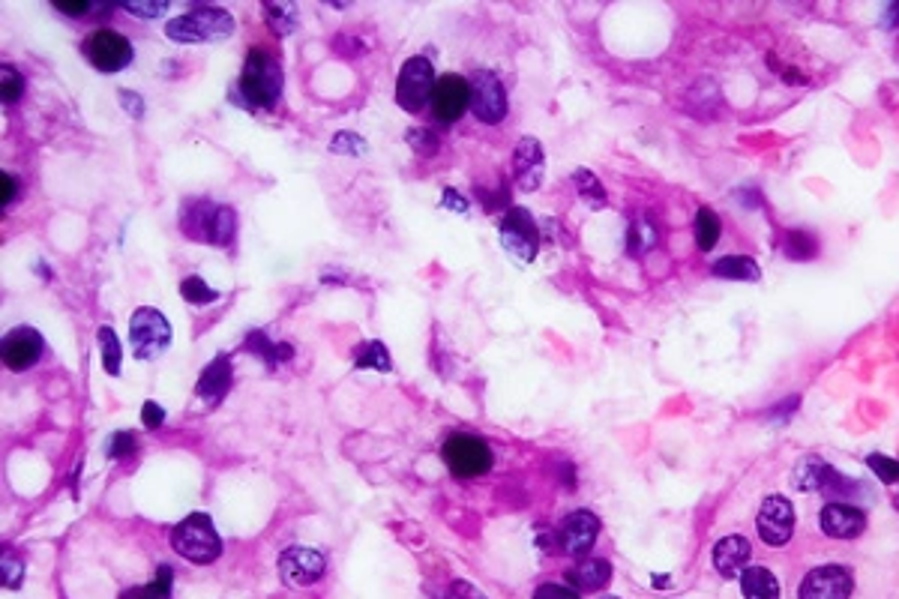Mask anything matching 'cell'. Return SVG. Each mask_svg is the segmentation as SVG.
Returning a JSON list of instances; mask_svg holds the SVG:
<instances>
[{
  "label": "cell",
  "instance_id": "1",
  "mask_svg": "<svg viewBox=\"0 0 899 599\" xmlns=\"http://www.w3.org/2000/svg\"><path fill=\"white\" fill-rule=\"evenodd\" d=\"M237 90L243 93L249 108H273L282 96V69L279 60L270 57L261 48H252L246 54Z\"/></svg>",
  "mask_w": 899,
  "mask_h": 599
},
{
  "label": "cell",
  "instance_id": "2",
  "mask_svg": "<svg viewBox=\"0 0 899 599\" xmlns=\"http://www.w3.org/2000/svg\"><path fill=\"white\" fill-rule=\"evenodd\" d=\"M231 30H234V18L219 6L192 9L165 24V33L174 42H219L231 36Z\"/></svg>",
  "mask_w": 899,
  "mask_h": 599
},
{
  "label": "cell",
  "instance_id": "3",
  "mask_svg": "<svg viewBox=\"0 0 899 599\" xmlns=\"http://www.w3.org/2000/svg\"><path fill=\"white\" fill-rule=\"evenodd\" d=\"M171 546L180 558L192 561V564H213L222 552L219 534L213 528V522L204 513H192L186 516L174 531H171Z\"/></svg>",
  "mask_w": 899,
  "mask_h": 599
},
{
  "label": "cell",
  "instance_id": "4",
  "mask_svg": "<svg viewBox=\"0 0 899 599\" xmlns=\"http://www.w3.org/2000/svg\"><path fill=\"white\" fill-rule=\"evenodd\" d=\"M183 231L213 246H228L234 237V213L210 201H189L183 210Z\"/></svg>",
  "mask_w": 899,
  "mask_h": 599
},
{
  "label": "cell",
  "instance_id": "5",
  "mask_svg": "<svg viewBox=\"0 0 899 599\" xmlns=\"http://www.w3.org/2000/svg\"><path fill=\"white\" fill-rule=\"evenodd\" d=\"M129 342H132V354L144 363L156 360L168 342H171V324L165 321L162 312L156 309H138L129 321Z\"/></svg>",
  "mask_w": 899,
  "mask_h": 599
},
{
  "label": "cell",
  "instance_id": "6",
  "mask_svg": "<svg viewBox=\"0 0 899 599\" xmlns=\"http://www.w3.org/2000/svg\"><path fill=\"white\" fill-rule=\"evenodd\" d=\"M435 69L426 57H408L402 63V72H399V81H396V102L405 108V111H420L426 102H432V93H435Z\"/></svg>",
  "mask_w": 899,
  "mask_h": 599
},
{
  "label": "cell",
  "instance_id": "7",
  "mask_svg": "<svg viewBox=\"0 0 899 599\" xmlns=\"http://www.w3.org/2000/svg\"><path fill=\"white\" fill-rule=\"evenodd\" d=\"M441 456H444L447 468L456 477H462V480L480 477V474H486L492 468V450L480 438H474V435H453L444 444Z\"/></svg>",
  "mask_w": 899,
  "mask_h": 599
},
{
  "label": "cell",
  "instance_id": "8",
  "mask_svg": "<svg viewBox=\"0 0 899 599\" xmlns=\"http://www.w3.org/2000/svg\"><path fill=\"white\" fill-rule=\"evenodd\" d=\"M501 240L513 258H519L522 264H531L540 249V228L525 207H513L507 213V219L501 222Z\"/></svg>",
  "mask_w": 899,
  "mask_h": 599
},
{
  "label": "cell",
  "instance_id": "9",
  "mask_svg": "<svg viewBox=\"0 0 899 599\" xmlns=\"http://www.w3.org/2000/svg\"><path fill=\"white\" fill-rule=\"evenodd\" d=\"M84 54L87 60L99 69V72H120L132 63V45L126 36L114 33V30H96L87 36L84 42Z\"/></svg>",
  "mask_w": 899,
  "mask_h": 599
},
{
  "label": "cell",
  "instance_id": "10",
  "mask_svg": "<svg viewBox=\"0 0 899 599\" xmlns=\"http://www.w3.org/2000/svg\"><path fill=\"white\" fill-rule=\"evenodd\" d=\"M468 87H471V102L468 105L477 114V120L501 123L504 114H507V96H504V87H501L498 75L489 72V69H480V72L471 75Z\"/></svg>",
  "mask_w": 899,
  "mask_h": 599
},
{
  "label": "cell",
  "instance_id": "11",
  "mask_svg": "<svg viewBox=\"0 0 899 599\" xmlns=\"http://www.w3.org/2000/svg\"><path fill=\"white\" fill-rule=\"evenodd\" d=\"M855 591L852 573L846 567L828 564L816 567L798 588V599H849Z\"/></svg>",
  "mask_w": 899,
  "mask_h": 599
},
{
  "label": "cell",
  "instance_id": "12",
  "mask_svg": "<svg viewBox=\"0 0 899 599\" xmlns=\"http://www.w3.org/2000/svg\"><path fill=\"white\" fill-rule=\"evenodd\" d=\"M600 534V519L588 510H576L564 519V525L558 528V549L564 555L582 558L594 549Z\"/></svg>",
  "mask_w": 899,
  "mask_h": 599
},
{
  "label": "cell",
  "instance_id": "13",
  "mask_svg": "<svg viewBox=\"0 0 899 599\" xmlns=\"http://www.w3.org/2000/svg\"><path fill=\"white\" fill-rule=\"evenodd\" d=\"M792 534H795V510H792V504L786 498H780V495L768 498L762 504V510H759V537L768 546L780 549V546H786L792 540Z\"/></svg>",
  "mask_w": 899,
  "mask_h": 599
},
{
  "label": "cell",
  "instance_id": "14",
  "mask_svg": "<svg viewBox=\"0 0 899 599\" xmlns=\"http://www.w3.org/2000/svg\"><path fill=\"white\" fill-rule=\"evenodd\" d=\"M471 102V87L465 78L459 75H444L438 84H435V93H432V114L435 120H441L444 126L456 123L465 108Z\"/></svg>",
  "mask_w": 899,
  "mask_h": 599
},
{
  "label": "cell",
  "instance_id": "15",
  "mask_svg": "<svg viewBox=\"0 0 899 599\" xmlns=\"http://www.w3.org/2000/svg\"><path fill=\"white\" fill-rule=\"evenodd\" d=\"M279 570H282V576H285V582H288V585H300V588H306V585H315V582L324 576L327 564H324L321 552H315V549H306V546H291V549H285V552H282V558H279Z\"/></svg>",
  "mask_w": 899,
  "mask_h": 599
},
{
  "label": "cell",
  "instance_id": "16",
  "mask_svg": "<svg viewBox=\"0 0 899 599\" xmlns=\"http://www.w3.org/2000/svg\"><path fill=\"white\" fill-rule=\"evenodd\" d=\"M0 354H3V363L6 369L12 372H24L30 369L39 354H42V336L33 330V327H15L3 336V345H0Z\"/></svg>",
  "mask_w": 899,
  "mask_h": 599
},
{
  "label": "cell",
  "instance_id": "17",
  "mask_svg": "<svg viewBox=\"0 0 899 599\" xmlns=\"http://www.w3.org/2000/svg\"><path fill=\"white\" fill-rule=\"evenodd\" d=\"M819 525H822V531H825L828 537H834V540H855V537L864 534L867 516H864V510H858V507H852V504L834 501V504H828V507L822 510Z\"/></svg>",
  "mask_w": 899,
  "mask_h": 599
},
{
  "label": "cell",
  "instance_id": "18",
  "mask_svg": "<svg viewBox=\"0 0 899 599\" xmlns=\"http://www.w3.org/2000/svg\"><path fill=\"white\" fill-rule=\"evenodd\" d=\"M513 177L516 186L534 192L543 180V147L537 138H522L513 150Z\"/></svg>",
  "mask_w": 899,
  "mask_h": 599
},
{
  "label": "cell",
  "instance_id": "19",
  "mask_svg": "<svg viewBox=\"0 0 899 599\" xmlns=\"http://www.w3.org/2000/svg\"><path fill=\"white\" fill-rule=\"evenodd\" d=\"M228 387H231V360H228L225 354H219V357L201 372L195 393H198V399H204V405L213 408V405H219V402L225 399Z\"/></svg>",
  "mask_w": 899,
  "mask_h": 599
},
{
  "label": "cell",
  "instance_id": "20",
  "mask_svg": "<svg viewBox=\"0 0 899 599\" xmlns=\"http://www.w3.org/2000/svg\"><path fill=\"white\" fill-rule=\"evenodd\" d=\"M750 543L744 537H726L714 546V567L723 579H738L750 564Z\"/></svg>",
  "mask_w": 899,
  "mask_h": 599
},
{
  "label": "cell",
  "instance_id": "21",
  "mask_svg": "<svg viewBox=\"0 0 899 599\" xmlns=\"http://www.w3.org/2000/svg\"><path fill=\"white\" fill-rule=\"evenodd\" d=\"M567 576H570V582H573L579 591L594 594V591H600V588L609 585V579H612V564L603 561V558H588V561H582L579 567H573Z\"/></svg>",
  "mask_w": 899,
  "mask_h": 599
},
{
  "label": "cell",
  "instance_id": "22",
  "mask_svg": "<svg viewBox=\"0 0 899 599\" xmlns=\"http://www.w3.org/2000/svg\"><path fill=\"white\" fill-rule=\"evenodd\" d=\"M831 477H834L831 465H825L819 456H807L795 468V489H801V492H819V489H828Z\"/></svg>",
  "mask_w": 899,
  "mask_h": 599
},
{
  "label": "cell",
  "instance_id": "23",
  "mask_svg": "<svg viewBox=\"0 0 899 599\" xmlns=\"http://www.w3.org/2000/svg\"><path fill=\"white\" fill-rule=\"evenodd\" d=\"M744 599H780V582L768 567H747L741 573Z\"/></svg>",
  "mask_w": 899,
  "mask_h": 599
},
{
  "label": "cell",
  "instance_id": "24",
  "mask_svg": "<svg viewBox=\"0 0 899 599\" xmlns=\"http://www.w3.org/2000/svg\"><path fill=\"white\" fill-rule=\"evenodd\" d=\"M243 348L246 351H252L255 357H261L270 369H276L279 363H288L291 357H294V351H291V345H273L261 330H252L249 336H246V342H243Z\"/></svg>",
  "mask_w": 899,
  "mask_h": 599
},
{
  "label": "cell",
  "instance_id": "25",
  "mask_svg": "<svg viewBox=\"0 0 899 599\" xmlns=\"http://www.w3.org/2000/svg\"><path fill=\"white\" fill-rule=\"evenodd\" d=\"M714 276L720 279H741V282H756L759 279V267L753 258L747 255H732V258H720L714 264Z\"/></svg>",
  "mask_w": 899,
  "mask_h": 599
},
{
  "label": "cell",
  "instance_id": "26",
  "mask_svg": "<svg viewBox=\"0 0 899 599\" xmlns=\"http://www.w3.org/2000/svg\"><path fill=\"white\" fill-rule=\"evenodd\" d=\"M264 18L276 36H288L297 24V6L294 3H264Z\"/></svg>",
  "mask_w": 899,
  "mask_h": 599
},
{
  "label": "cell",
  "instance_id": "27",
  "mask_svg": "<svg viewBox=\"0 0 899 599\" xmlns=\"http://www.w3.org/2000/svg\"><path fill=\"white\" fill-rule=\"evenodd\" d=\"M171 597V567H159L156 579L150 585H141V588H132L126 594H120V599H168Z\"/></svg>",
  "mask_w": 899,
  "mask_h": 599
},
{
  "label": "cell",
  "instance_id": "28",
  "mask_svg": "<svg viewBox=\"0 0 899 599\" xmlns=\"http://www.w3.org/2000/svg\"><path fill=\"white\" fill-rule=\"evenodd\" d=\"M717 240H720V216L714 210L702 207L696 216V243H699V249L708 252L717 246Z\"/></svg>",
  "mask_w": 899,
  "mask_h": 599
},
{
  "label": "cell",
  "instance_id": "29",
  "mask_svg": "<svg viewBox=\"0 0 899 599\" xmlns=\"http://www.w3.org/2000/svg\"><path fill=\"white\" fill-rule=\"evenodd\" d=\"M354 363L360 369H378V372H390V354L381 342H363L354 351Z\"/></svg>",
  "mask_w": 899,
  "mask_h": 599
},
{
  "label": "cell",
  "instance_id": "30",
  "mask_svg": "<svg viewBox=\"0 0 899 599\" xmlns=\"http://www.w3.org/2000/svg\"><path fill=\"white\" fill-rule=\"evenodd\" d=\"M657 225L651 222V216H639L636 222H633V228H630V252L633 255H642V252H648L654 243H657Z\"/></svg>",
  "mask_w": 899,
  "mask_h": 599
},
{
  "label": "cell",
  "instance_id": "31",
  "mask_svg": "<svg viewBox=\"0 0 899 599\" xmlns=\"http://www.w3.org/2000/svg\"><path fill=\"white\" fill-rule=\"evenodd\" d=\"M99 348H102V366L108 375H120V342L111 327H99Z\"/></svg>",
  "mask_w": 899,
  "mask_h": 599
},
{
  "label": "cell",
  "instance_id": "32",
  "mask_svg": "<svg viewBox=\"0 0 899 599\" xmlns=\"http://www.w3.org/2000/svg\"><path fill=\"white\" fill-rule=\"evenodd\" d=\"M573 183H576V189H579L582 201H588L591 207H603V204H606V192H603L600 180H597L591 171H585V168H582V171H576Z\"/></svg>",
  "mask_w": 899,
  "mask_h": 599
},
{
  "label": "cell",
  "instance_id": "33",
  "mask_svg": "<svg viewBox=\"0 0 899 599\" xmlns=\"http://www.w3.org/2000/svg\"><path fill=\"white\" fill-rule=\"evenodd\" d=\"M783 249H786L789 258L804 261V258H813V255H816V240H813L810 234H804V231H789L786 240H783Z\"/></svg>",
  "mask_w": 899,
  "mask_h": 599
},
{
  "label": "cell",
  "instance_id": "34",
  "mask_svg": "<svg viewBox=\"0 0 899 599\" xmlns=\"http://www.w3.org/2000/svg\"><path fill=\"white\" fill-rule=\"evenodd\" d=\"M180 294H183V300H189V303H195V306L213 303V300L219 297V294H216L204 279H198V276L183 279V282H180Z\"/></svg>",
  "mask_w": 899,
  "mask_h": 599
},
{
  "label": "cell",
  "instance_id": "35",
  "mask_svg": "<svg viewBox=\"0 0 899 599\" xmlns=\"http://www.w3.org/2000/svg\"><path fill=\"white\" fill-rule=\"evenodd\" d=\"M408 144L420 156H435L438 153V135L432 129H411L408 132Z\"/></svg>",
  "mask_w": 899,
  "mask_h": 599
},
{
  "label": "cell",
  "instance_id": "36",
  "mask_svg": "<svg viewBox=\"0 0 899 599\" xmlns=\"http://www.w3.org/2000/svg\"><path fill=\"white\" fill-rule=\"evenodd\" d=\"M0 84H3V102H15L21 96V90H24V81H21L18 69L9 66V63L0 69Z\"/></svg>",
  "mask_w": 899,
  "mask_h": 599
},
{
  "label": "cell",
  "instance_id": "37",
  "mask_svg": "<svg viewBox=\"0 0 899 599\" xmlns=\"http://www.w3.org/2000/svg\"><path fill=\"white\" fill-rule=\"evenodd\" d=\"M867 465L876 471V477H879L882 483H888V486H891V483H899V462H894V459L876 453V456L867 459Z\"/></svg>",
  "mask_w": 899,
  "mask_h": 599
},
{
  "label": "cell",
  "instance_id": "38",
  "mask_svg": "<svg viewBox=\"0 0 899 599\" xmlns=\"http://www.w3.org/2000/svg\"><path fill=\"white\" fill-rule=\"evenodd\" d=\"M135 438L129 435V432H117L114 438H111V444H108V456L111 459H126V456H132L135 453Z\"/></svg>",
  "mask_w": 899,
  "mask_h": 599
},
{
  "label": "cell",
  "instance_id": "39",
  "mask_svg": "<svg viewBox=\"0 0 899 599\" xmlns=\"http://www.w3.org/2000/svg\"><path fill=\"white\" fill-rule=\"evenodd\" d=\"M363 138L360 135H348V132H339L333 138V153H363Z\"/></svg>",
  "mask_w": 899,
  "mask_h": 599
},
{
  "label": "cell",
  "instance_id": "40",
  "mask_svg": "<svg viewBox=\"0 0 899 599\" xmlns=\"http://www.w3.org/2000/svg\"><path fill=\"white\" fill-rule=\"evenodd\" d=\"M18 585H21V561L6 552L3 555V588H18Z\"/></svg>",
  "mask_w": 899,
  "mask_h": 599
},
{
  "label": "cell",
  "instance_id": "41",
  "mask_svg": "<svg viewBox=\"0 0 899 599\" xmlns=\"http://www.w3.org/2000/svg\"><path fill=\"white\" fill-rule=\"evenodd\" d=\"M126 9L132 15H141V18H156V15H162L168 9V3L165 0L162 3H126Z\"/></svg>",
  "mask_w": 899,
  "mask_h": 599
},
{
  "label": "cell",
  "instance_id": "42",
  "mask_svg": "<svg viewBox=\"0 0 899 599\" xmlns=\"http://www.w3.org/2000/svg\"><path fill=\"white\" fill-rule=\"evenodd\" d=\"M141 423H144L147 429H159V426L165 423V411H162L156 402H147L144 411H141Z\"/></svg>",
  "mask_w": 899,
  "mask_h": 599
},
{
  "label": "cell",
  "instance_id": "43",
  "mask_svg": "<svg viewBox=\"0 0 899 599\" xmlns=\"http://www.w3.org/2000/svg\"><path fill=\"white\" fill-rule=\"evenodd\" d=\"M534 599H579V594H573L564 585H543V588L534 591Z\"/></svg>",
  "mask_w": 899,
  "mask_h": 599
},
{
  "label": "cell",
  "instance_id": "44",
  "mask_svg": "<svg viewBox=\"0 0 899 599\" xmlns=\"http://www.w3.org/2000/svg\"><path fill=\"white\" fill-rule=\"evenodd\" d=\"M441 207H447V210H453V213H468V201H465L456 189H444Z\"/></svg>",
  "mask_w": 899,
  "mask_h": 599
},
{
  "label": "cell",
  "instance_id": "45",
  "mask_svg": "<svg viewBox=\"0 0 899 599\" xmlns=\"http://www.w3.org/2000/svg\"><path fill=\"white\" fill-rule=\"evenodd\" d=\"M0 180H3V195H0V204H3V207H9V201H15V195H18V180H15L12 174H3Z\"/></svg>",
  "mask_w": 899,
  "mask_h": 599
},
{
  "label": "cell",
  "instance_id": "46",
  "mask_svg": "<svg viewBox=\"0 0 899 599\" xmlns=\"http://www.w3.org/2000/svg\"><path fill=\"white\" fill-rule=\"evenodd\" d=\"M54 9H60V12H66V15H84V12H90L93 6L84 3V0H81V3H60V0H57Z\"/></svg>",
  "mask_w": 899,
  "mask_h": 599
},
{
  "label": "cell",
  "instance_id": "47",
  "mask_svg": "<svg viewBox=\"0 0 899 599\" xmlns=\"http://www.w3.org/2000/svg\"><path fill=\"white\" fill-rule=\"evenodd\" d=\"M120 96H123V105H126L129 111H135V117H141V114H144V108H141V102H138V96H135V93H129V90H120Z\"/></svg>",
  "mask_w": 899,
  "mask_h": 599
},
{
  "label": "cell",
  "instance_id": "48",
  "mask_svg": "<svg viewBox=\"0 0 899 599\" xmlns=\"http://www.w3.org/2000/svg\"><path fill=\"white\" fill-rule=\"evenodd\" d=\"M899 24V3H894L885 15V27H897Z\"/></svg>",
  "mask_w": 899,
  "mask_h": 599
},
{
  "label": "cell",
  "instance_id": "49",
  "mask_svg": "<svg viewBox=\"0 0 899 599\" xmlns=\"http://www.w3.org/2000/svg\"><path fill=\"white\" fill-rule=\"evenodd\" d=\"M606 599H615V597H606Z\"/></svg>",
  "mask_w": 899,
  "mask_h": 599
},
{
  "label": "cell",
  "instance_id": "50",
  "mask_svg": "<svg viewBox=\"0 0 899 599\" xmlns=\"http://www.w3.org/2000/svg\"><path fill=\"white\" fill-rule=\"evenodd\" d=\"M477 599H483V597H477Z\"/></svg>",
  "mask_w": 899,
  "mask_h": 599
}]
</instances>
